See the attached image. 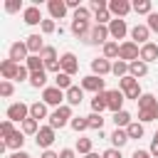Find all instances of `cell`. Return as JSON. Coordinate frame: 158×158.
Wrapping results in <instances>:
<instances>
[{
	"label": "cell",
	"instance_id": "6da1fadb",
	"mask_svg": "<svg viewBox=\"0 0 158 158\" xmlns=\"http://www.w3.org/2000/svg\"><path fill=\"white\" fill-rule=\"evenodd\" d=\"M72 106L69 104H64V106H59V109H54L52 114H49V126L57 131V128H64L67 123H72Z\"/></svg>",
	"mask_w": 158,
	"mask_h": 158
},
{
	"label": "cell",
	"instance_id": "7a4b0ae2",
	"mask_svg": "<svg viewBox=\"0 0 158 158\" xmlns=\"http://www.w3.org/2000/svg\"><path fill=\"white\" fill-rule=\"evenodd\" d=\"M118 59H123V62H136V59H141V47L133 42V40H126V42H121V47H118Z\"/></svg>",
	"mask_w": 158,
	"mask_h": 158
},
{
	"label": "cell",
	"instance_id": "3957f363",
	"mask_svg": "<svg viewBox=\"0 0 158 158\" xmlns=\"http://www.w3.org/2000/svg\"><path fill=\"white\" fill-rule=\"evenodd\" d=\"M42 101L47 104V106H64L62 101H67V94L59 89V86H47V89H42Z\"/></svg>",
	"mask_w": 158,
	"mask_h": 158
},
{
	"label": "cell",
	"instance_id": "277c9868",
	"mask_svg": "<svg viewBox=\"0 0 158 158\" xmlns=\"http://www.w3.org/2000/svg\"><path fill=\"white\" fill-rule=\"evenodd\" d=\"M27 118H30V106H27V104L17 101V104H10V106H7V121L22 123V121H27Z\"/></svg>",
	"mask_w": 158,
	"mask_h": 158
},
{
	"label": "cell",
	"instance_id": "5b68a950",
	"mask_svg": "<svg viewBox=\"0 0 158 158\" xmlns=\"http://www.w3.org/2000/svg\"><path fill=\"white\" fill-rule=\"evenodd\" d=\"M35 141H37V148H42V151H49V146L54 143V128H52V126H42V128L37 131Z\"/></svg>",
	"mask_w": 158,
	"mask_h": 158
},
{
	"label": "cell",
	"instance_id": "8992f818",
	"mask_svg": "<svg viewBox=\"0 0 158 158\" xmlns=\"http://www.w3.org/2000/svg\"><path fill=\"white\" fill-rule=\"evenodd\" d=\"M109 25H94L89 35V44H106L109 42Z\"/></svg>",
	"mask_w": 158,
	"mask_h": 158
},
{
	"label": "cell",
	"instance_id": "52a82bcc",
	"mask_svg": "<svg viewBox=\"0 0 158 158\" xmlns=\"http://www.w3.org/2000/svg\"><path fill=\"white\" fill-rule=\"evenodd\" d=\"M106 99H109V109H111L114 114L123 111V101H126V94H123L121 89H111V91H106Z\"/></svg>",
	"mask_w": 158,
	"mask_h": 158
},
{
	"label": "cell",
	"instance_id": "ba28073f",
	"mask_svg": "<svg viewBox=\"0 0 158 158\" xmlns=\"http://www.w3.org/2000/svg\"><path fill=\"white\" fill-rule=\"evenodd\" d=\"M59 62H62V72H64V74H69V77H74V74L79 72V62H77V57H74V52H64V54L59 57Z\"/></svg>",
	"mask_w": 158,
	"mask_h": 158
},
{
	"label": "cell",
	"instance_id": "9c48e42d",
	"mask_svg": "<svg viewBox=\"0 0 158 158\" xmlns=\"http://www.w3.org/2000/svg\"><path fill=\"white\" fill-rule=\"evenodd\" d=\"M126 32H128V27H126V20H118V17H114L111 22H109V35H111V40L116 42V40H123L126 37Z\"/></svg>",
	"mask_w": 158,
	"mask_h": 158
},
{
	"label": "cell",
	"instance_id": "30bf717a",
	"mask_svg": "<svg viewBox=\"0 0 158 158\" xmlns=\"http://www.w3.org/2000/svg\"><path fill=\"white\" fill-rule=\"evenodd\" d=\"M81 89H84V91L101 94V91H104V79H101V77H96V74H89V77H84V79H81Z\"/></svg>",
	"mask_w": 158,
	"mask_h": 158
},
{
	"label": "cell",
	"instance_id": "8fae6325",
	"mask_svg": "<svg viewBox=\"0 0 158 158\" xmlns=\"http://www.w3.org/2000/svg\"><path fill=\"white\" fill-rule=\"evenodd\" d=\"M131 10H133V5H131V2H126V0H111V2H109V12H111V15H116L118 20H121V17H126Z\"/></svg>",
	"mask_w": 158,
	"mask_h": 158
},
{
	"label": "cell",
	"instance_id": "7c38bea8",
	"mask_svg": "<svg viewBox=\"0 0 158 158\" xmlns=\"http://www.w3.org/2000/svg\"><path fill=\"white\" fill-rule=\"evenodd\" d=\"M22 20H25V25H42V22H44V17H42V12H40L37 5L25 7V10H22Z\"/></svg>",
	"mask_w": 158,
	"mask_h": 158
},
{
	"label": "cell",
	"instance_id": "4fadbf2b",
	"mask_svg": "<svg viewBox=\"0 0 158 158\" xmlns=\"http://www.w3.org/2000/svg\"><path fill=\"white\" fill-rule=\"evenodd\" d=\"M27 54H30V49H27L25 42H12V44H10V57H7V59H12V62L20 64L22 59L27 62Z\"/></svg>",
	"mask_w": 158,
	"mask_h": 158
},
{
	"label": "cell",
	"instance_id": "5bb4252c",
	"mask_svg": "<svg viewBox=\"0 0 158 158\" xmlns=\"http://www.w3.org/2000/svg\"><path fill=\"white\" fill-rule=\"evenodd\" d=\"M17 72H20V64H17V62H12V59H2V62H0V74H2L5 81L17 79Z\"/></svg>",
	"mask_w": 158,
	"mask_h": 158
},
{
	"label": "cell",
	"instance_id": "9a60e30c",
	"mask_svg": "<svg viewBox=\"0 0 158 158\" xmlns=\"http://www.w3.org/2000/svg\"><path fill=\"white\" fill-rule=\"evenodd\" d=\"M47 10H49V20H62L67 15V2L64 0H49Z\"/></svg>",
	"mask_w": 158,
	"mask_h": 158
},
{
	"label": "cell",
	"instance_id": "2e32d148",
	"mask_svg": "<svg viewBox=\"0 0 158 158\" xmlns=\"http://www.w3.org/2000/svg\"><path fill=\"white\" fill-rule=\"evenodd\" d=\"M111 62L106 59V57H96V59H91V72L96 74V77H106V74H111Z\"/></svg>",
	"mask_w": 158,
	"mask_h": 158
},
{
	"label": "cell",
	"instance_id": "e0dca14e",
	"mask_svg": "<svg viewBox=\"0 0 158 158\" xmlns=\"http://www.w3.org/2000/svg\"><path fill=\"white\" fill-rule=\"evenodd\" d=\"M131 40L138 44L141 42V47L146 44V42H151V30H148V25H136L133 30H131Z\"/></svg>",
	"mask_w": 158,
	"mask_h": 158
},
{
	"label": "cell",
	"instance_id": "ac0fdd59",
	"mask_svg": "<svg viewBox=\"0 0 158 158\" xmlns=\"http://www.w3.org/2000/svg\"><path fill=\"white\" fill-rule=\"evenodd\" d=\"M72 35H74L77 40H86V42H89V35H91V27H89V22L72 20Z\"/></svg>",
	"mask_w": 158,
	"mask_h": 158
},
{
	"label": "cell",
	"instance_id": "d6986e66",
	"mask_svg": "<svg viewBox=\"0 0 158 158\" xmlns=\"http://www.w3.org/2000/svg\"><path fill=\"white\" fill-rule=\"evenodd\" d=\"M109 141H111V148H118V151H121V148H123V146H126L131 138H128L126 128H116V131L109 136Z\"/></svg>",
	"mask_w": 158,
	"mask_h": 158
},
{
	"label": "cell",
	"instance_id": "ffe728a7",
	"mask_svg": "<svg viewBox=\"0 0 158 158\" xmlns=\"http://www.w3.org/2000/svg\"><path fill=\"white\" fill-rule=\"evenodd\" d=\"M141 59L148 64V62H158V44L156 42H146L141 47Z\"/></svg>",
	"mask_w": 158,
	"mask_h": 158
},
{
	"label": "cell",
	"instance_id": "44dd1931",
	"mask_svg": "<svg viewBox=\"0 0 158 158\" xmlns=\"http://www.w3.org/2000/svg\"><path fill=\"white\" fill-rule=\"evenodd\" d=\"M25 44H27L30 54H42V49L47 47V44L42 42V35H30V37L25 40Z\"/></svg>",
	"mask_w": 158,
	"mask_h": 158
},
{
	"label": "cell",
	"instance_id": "7402d4cb",
	"mask_svg": "<svg viewBox=\"0 0 158 158\" xmlns=\"http://www.w3.org/2000/svg\"><path fill=\"white\" fill-rule=\"evenodd\" d=\"M128 74H131V77H136V79H141V77H146V74H148V64H146L143 59H136V62H131V64H128Z\"/></svg>",
	"mask_w": 158,
	"mask_h": 158
},
{
	"label": "cell",
	"instance_id": "603a6c76",
	"mask_svg": "<svg viewBox=\"0 0 158 158\" xmlns=\"http://www.w3.org/2000/svg\"><path fill=\"white\" fill-rule=\"evenodd\" d=\"M64 94H67V104H69V106H79L81 99H84V89H81V86H72V89H67Z\"/></svg>",
	"mask_w": 158,
	"mask_h": 158
},
{
	"label": "cell",
	"instance_id": "cb8c5ba5",
	"mask_svg": "<svg viewBox=\"0 0 158 158\" xmlns=\"http://www.w3.org/2000/svg\"><path fill=\"white\" fill-rule=\"evenodd\" d=\"M2 143H5L7 148H12V151H22V146H25V133H22V131H15V133H12L10 138H5Z\"/></svg>",
	"mask_w": 158,
	"mask_h": 158
},
{
	"label": "cell",
	"instance_id": "d4e9b609",
	"mask_svg": "<svg viewBox=\"0 0 158 158\" xmlns=\"http://www.w3.org/2000/svg\"><path fill=\"white\" fill-rule=\"evenodd\" d=\"M104 109H109L106 91H101V94H94V99H91V111H94V114H101Z\"/></svg>",
	"mask_w": 158,
	"mask_h": 158
},
{
	"label": "cell",
	"instance_id": "484cf974",
	"mask_svg": "<svg viewBox=\"0 0 158 158\" xmlns=\"http://www.w3.org/2000/svg\"><path fill=\"white\" fill-rule=\"evenodd\" d=\"M44 116H47V104H44V101H35V104H30V118L40 121V118H44Z\"/></svg>",
	"mask_w": 158,
	"mask_h": 158
},
{
	"label": "cell",
	"instance_id": "4316f807",
	"mask_svg": "<svg viewBox=\"0 0 158 158\" xmlns=\"http://www.w3.org/2000/svg\"><path fill=\"white\" fill-rule=\"evenodd\" d=\"M25 67L30 69V74H32V72H42V69H44V59H42L40 54H30L27 62H25Z\"/></svg>",
	"mask_w": 158,
	"mask_h": 158
},
{
	"label": "cell",
	"instance_id": "83f0119b",
	"mask_svg": "<svg viewBox=\"0 0 158 158\" xmlns=\"http://www.w3.org/2000/svg\"><path fill=\"white\" fill-rule=\"evenodd\" d=\"M44 84H47V72H44V69L30 74V86H35V89H47Z\"/></svg>",
	"mask_w": 158,
	"mask_h": 158
},
{
	"label": "cell",
	"instance_id": "f1b7e54d",
	"mask_svg": "<svg viewBox=\"0 0 158 158\" xmlns=\"http://www.w3.org/2000/svg\"><path fill=\"white\" fill-rule=\"evenodd\" d=\"M114 123H116V128H128L133 121H131V114L128 111H118V114H114V118H111Z\"/></svg>",
	"mask_w": 158,
	"mask_h": 158
},
{
	"label": "cell",
	"instance_id": "f546056e",
	"mask_svg": "<svg viewBox=\"0 0 158 158\" xmlns=\"http://www.w3.org/2000/svg\"><path fill=\"white\" fill-rule=\"evenodd\" d=\"M156 118H158V104L151 106V109H141L138 111V121L141 123H148V121H156Z\"/></svg>",
	"mask_w": 158,
	"mask_h": 158
},
{
	"label": "cell",
	"instance_id": "4dcf8cb0",
	"mask_svg": "<svg viewBox=\"0 0 158 158\" xmlns=\"http://www.w3.org/2000/svg\"><path fill=\"white\" fill-rule=\"evenodd\" d=\"M118 42H114V40H109L106 44H104V57L106 59H118Z\"/></svg>",
	"mask_w": 158,
	"mask_h": 158
},
{
	"label": "cell",
	"instance_id": "1f68e13d",
	"mask_svg": "<svg viewBox=\"0 0 158 158\" xmlns=\"http://www.w3.org/2000/svg\"><path fill=\"white\" fill-rule=\"evenodd\" d=\"M54 86H59L62 91H67V89H72L74 84H72V77H69V74H64V72H59V74L54 77Z\"/></svg>",
	"mask_w": 158,
	"mask_h": 158
},
{
	"label": "cell",
	"instance_id": "d6a6232c",
	"mask_svg": "<svg viewBox=\"0 0 158 158\" xmlns=\"http://www.w3.org/2000/svg\"><path fill=\"white\" fill-rule=\"evenodd\" d=\"M111 72H114L118 79L128 77V62H123V59H116V62H114V67H111Z\"/></svg>",
	"mask_w": 158,
	"mask_h": 158
},
{
	"label": "cell",
	"instance_id": "836d02e7",
	"mask_svg": "<svg viewBox=\"0 0 158 158\" xmlns=\"http://www.w3.org/2000/svg\"><path fill=\"white\" fill-rule=\"evenodd\" d=\"M86 121H89V128H94V131H101V128H104V116H101V114H94V111H91V114L86 116Z\"/></svg>",
	"mask_w": 158,
	"mask_h": 158
},
{
	"label": "cell",
	"instance_id": "e575fe53",
	"mask_svg": "<svg viewBox=\"0 0 158 158\" xmlns=\"http://www.w3.org/2000/svg\"><path fill=\"white\" fill-rule=\"evenodd\" d=\"M126 133H128V138H143L146 131H143V123H141V121H133V123L126 128Z\"/></svg>",
	"mask_w": 158,
	"mask_h": 158
},
{
	"label": "cell",
	"instance_id": "d590c367",
	"mask_svg": "<svg viewBox=\"0 0 158 158\" xmlns=\"http://www.w3.org/2000/svg\"><path fill=\"white\" fill-rule=\"evenodd\" d=\"M69 126H72L77 133H81V131H86V128H89V121H86V116H74Z\"/></svg>",
	"mask_w": 158,
	"mask_h": 158
},
{
	"label": "cell",
	"instance_id": "8d00e7d4",
	"mask_svg": "<svg viewBox=\"0 0 158 158\" xmlns=\"http://www.w3.org/2000/svg\"><path fill=\"white\" fill-rule=\"evenodd\" d=\"M133 12H138V15H151V0H136V2H133Z\"/></svg>",
	"mask_w": 158,
	"mask_h": 158
},
{
	"label": "cell",
	"instance_id": "74e56055",
	"mask_svg": "<svg viewBox=\"0 0 158 158\" xmlns=\"http://www.w3.org/2000/svg\"><path fill=\"white\" fill-rule=\"evenodd\" d=\"M156 104H158V99H156L153 94H143V96L138 99V111H141V109H151V106H156Z\"/></svg>",
	"mask_w": 158,
	"mask_h": 158
},
{
	"label": "cell",
	"instance_id": "f35d334b",
	"mask_svg": "<svg viewBox=\"0 0 158 158\" xmlns=\"http://www.w3.org/2000/svg\"><path fill=\"white\" fill-rule=\"evenodd\" d=\"M37 121L35 118H27V121H22V133L25 136H37Z\"/></svg>",
	"mask_w": 158,
	"mask_h": 158
},
{
	"label": "cell",
	"instance_id": "ab89813d",
	"mask_svg": "<svg viewBox=\"0 0 158 158\" xmlns=\"http://www.w3.org/2000/svg\"><path fill=\"white\" fill-rule=\"evenodd\" d=\"M77 153H84V156H89L91 153V138H77Z\"/></svg>",
	"mask_w": 158,
	"mask_h": 158
},
{
	"label": "cell",
	"instance_id": "60d3db41",
	"mask_svg": "<svg viewBox=\"0 0 158 158\" xmlns=\"http://www.w3.org/2000/svg\"><path fill=\"white\" fill-rule=\"evenodd\" d=\"M123 94H126V99H133V101H138V99L143 96V91H141V86H138V81H136V84H133L131 89H126Z\"/></svg>",
	"mask_w": 158,
	"mask_h": 158
},
{
	"label": "cell",
	"instance_id": "b9f144b4",
	"mask_svg": "<svg viewBox=\"0 0 158 158\" xmlns=\"http://www.w3.org/2000/svg\"><path fill=\"white\" fill-rule=\"evenodd\" d=\"M74 20H79V22H89V20H91L89 7H79V10H74Z\"/></svg>",
	"mask_w": 158,
	"mask_h": 158
},
{
	"label": "cell",
	"instance_id": "7bdbcfd3",
	"mask_svg": "<svg viewBox=\"0 0 158 158\" xmlns=\"http://www.w3.org/2000/svg\"><path fill=\"white\" fill-rule=\"evenodd\" d=\"M40 57H42V59H44V64H47V62H54V59H57V49H54V47H49V44H47V47H44V49H42V54H40Z\"/></svg>",
	"mask_w": 158,
	"mask_h": 158
},
{
	"label": "cell",
	"instance_id": "ee69618b",
	"mask_svg": "<svg viewBox=\"0 0 158 158\" xmlns=\"http://www.w3.org/2000/svg\"><path fill=\"white\" fill-rule=\"evenodd\" d=\"M136 81H138V79L128 74V77H123V79H118V89H121V91H126V89H131V86H133Z\"/></svg>",
	"mask_w": 158,
	"mask_h": 158
},
{
	"label": "cell",
	"instance_id": "f6af8a7d",
	"mask_svg": "<svg viewBox=\"0 0 158 158\" xmlns=\"http://www.w3.org/2000/svg\"><path fill=\"white\" fill-rule=\"evenodd\" d=\"M12 91H15V86H12L10 81H5V79H2V81H0V96H2V99H7V96H12Z\"/></svg>",
	"mask_w": 158,
	"mask_h": 158
},
{
	"label": "cell",
	"instance_id": "bcb514c9",
	"mask_svg": "<svg viewBox=\"0 0 158 158\" xmlns=\"http://www.w3.org/2000/svg\"><path fill=\"white\" fill-rule=\"evenodd\" d=\"M12 133H15V128H12V121H2V123H0V136H2V138H10Z\"/></svg>",
	"mask_w": 158,
	"mask_h": 158
},
{
	"label": "cell",
	"instance_id": "7dc6e473",
	"mask_svg": "<svg viewBox=\"0 0 158 158\" xmlns=\"http://www.w3.org/2000/svg\"><path fill=\"white\" fill-rule=\"evenodd\" d=\"M40 30H42V35H52V32H57V25H54V20H44L40 25Z\"/></svg>",
	"mask_w": 158,
	"mask_h": 158
},
{
	"label": "cell",
	"instance_id": "c3c4849f",
	"mask_svg": "<svg viewBox=\"0 0 158 158\" xmlns=\"http://www.w3.org/2000/svg\"><path fill=\"white\" fill-rule=\"evenodd\" d=\"M146 25H148V30H151V32H156V35H158V12H151Z\"/></svg>",
	"mask_w": 158,
	"mask_h": 158
},
{
	"label": "cell",
	"instance_id": "681fc988",
	"mask_svg": "<svg viewBox=\"0 0 158 158\" xmlns=\"http://www.w3.org/2000/svg\"><path fill=\"white\" fill-rule=\"evenodd\" d=\"M5 10H7V12H17V10H22V0H7V2H5Z\"/></svg>",
	"mask_w": 158,
	"mask_h": 158
},
{
	"label": "cell",
	"instance_id": "f907efd6",
	"mask_svg": "<svg viewBox=\"0 0 158 158\" xmlns=\"http://www.w3.org/2000/svg\"><path fill=\"white\" fill-rule=\"evenodd\" d=\"M96 25H106V22H111V12L109 10H101V12H96Z\"/></svg>",
	"mask_w": 158,
	"mask_h": 158
},
{
	"label": "cell",
	"instance_id": "816d5d0a",
	"mask_svg": "<svg viewBox=\"0 0 158 158\" xmlns=\"http://www.w3.org/2000/svg\"><path fill=\"white\" fill-rule=\"evenodd\" d=\"M101 158H121V151H118V148H106V151L101 153Z\"/></svg>",
	"mask_w": 158,
	"mask_h": 158
},
{
	"label": "cell",
	"instance_id": "f5cc1de1",
	"mask_svg": "<svg viewBox=\"0 0 158 158\" xmlns=\"http://www.w3.org/2000/svg\"><path fill=\"white\" fill-rule=\"evenodd\" d=\"M59 158H77V151L74 148H62L59 151Z\"/></svg>",
	"mask_w": 158,
	"mask_h": 158
},
{
	"label": "cell",
	"instance_id": "db71d44e",
	"mask_svg": "<svg viewBox=\"0 0 158 158\" xmlns=\"http://www.w3.org/2000/svg\"><path fill=\"white\" fill-rule=\"evenodd\" d=\"M131 158H153V156H151V151H141V148H136Z\"/></svg>",
	"mask_w": 158,
	"mask_h": 158
},
{
	"label": "cell",
	"instance_id": "11a10c76",
	"mask_svg": "<svg viewBox=\"0 0 158 158\" xmlns=\"http://www.w3.org/2000/svg\"><path fill=\"white\" fill-rule=\"evenodd\" d=\"M151 156H153V158H158V138H153V141H151Z\"/></svg>",
	"mask_w": 158,
	"mask_h": 158
},
{
	"label": "cell",
	"instance_id": "9f6ffc18",
	"mask_svg": "<svg viewBox=\"0 0 158 158\" xmlns=\"http://www.w3.org/2000/svg\"><path fill=\"white\" fill-rule=\"evenodd\" d=\"M67 2V7H72V10H79L81 5H79V0H64Z\"/></svg>",
	"mask_w": 158,
	"mask_h": 158
},
{
	"label": "cell",
	"instance_id": "6f0895ef",
	"mask_svg": "<svg viewBox=\"0 0 158 158\" xmlns=\"http://www.w3.org/2000/svg\"><path fill=\"white\" fill-rule=\"evenodd\" d=\"M40 158H59V153H54V151H42Z\"/></svg>",
	"mask_w": 158,
	"mask_h": 158
},
{
	"label": "cell",
	"instance_id": "680465c9",
	"mask_svg": "<svg viewBox=\"0 0 158 158\" xmlns=\"http://www.w3.org/2000/svg\"><path fill=\"white\" fill-rule=\"evenodd\" d=\"M7 158H32V156H27L25 151H15L12 156H7Z\"/></svg>",
	"mask_w": 158,
	"mask_h": 158
},
{
	"label": "cell",
	"instance_id": "91938a15",
	"mask_svg": "<svg viewBox=\"0 0 158 158\" xmlns=\"http://www.w3.org/2000/svg\"><path fill=\"white\" fill-rule=\"evenodd\" d=\"M84 158H101V156H99V153H94V151H91V153H89V156H84Z\"/></svg>",
	"mask_w": 158,
	"mask_h": 158
},
{
	"label": "cell",
	"instance_id": "94428289",
	"mask_svg": "<svg viewBox=\"0 0 158 158\" xmlns=\"http://www.w3.org/2000/svg\"><path fill=\"white\" fill-rule=\"evenodd\" d=\"M153 138H158V131H156V136H153Z\"/></svg>",
	"mask_w": 158,
	"mask_h": 158
}]
</instances>
